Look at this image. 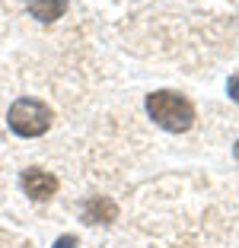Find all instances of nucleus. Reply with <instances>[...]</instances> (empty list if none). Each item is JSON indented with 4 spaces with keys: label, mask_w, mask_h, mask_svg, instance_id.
Listing matches in <instances>:
<instances>
[{
    "label": "nucleus",
    "mask_w": 239,
    "mask_h": 248,
    "mask_svg": "<svg viewBox=\"0 0 239 248\" xmlns=\"http://www.w3.org/2000/svg\"><path fill=\"white\" fill-rule=\"evenodd\" d=\"M147 111L150 118L163 127V131H172V134H182L188 131L191 124H195V105L179 93H150L147 95Z\"/></svg>",
    "instance_id": "f257e3e1"
},
{
    "label": "nucleus",
    "mask_w": 239,
    "mask_h": 248,
    "mask_svg": "<svg viewBox=\"0 0 239 248\" xmlns=\"http://www.w3.org/2000/svg\"><path fill=\"white\" fill-rule=\"evenodd\" d=\"M7 124L19 137H42L51 127V108L42 99H16L7 111Z\"/></svg>",
    "instance_id": "f03ea898"
},
{
    "label": "nucleus",
    "mask_w": 239,
    "mask_h": 248,
    "mask_svg": "<svg viewBox=\"0 0 239 248\" xmlns=\"http://www.w3.org/2000/svg\"><path fill=\"white\" fill-rule=\"evenodd\" d=\"M19 182H22V191H26L35 204L51 201V197H54V191H58V178L51 175V172H45V169H26Z\"/></svg>",
    "instance_id": "7ed1b4c3"
},
{
    "label": "nucleus",
    "mask_w": 239,
    "mask_h": 248,
    "mask_svg": "<svg viewBox=\"0 0 239 248\" xmlns=\"http://www.w3.org/2000/svg\"><path fill=\"white\" fill-rule=\"evenodd\" d=\"M118 217V207L115 201H109V197H89L86 204H83V223H89V226H99V223H112V219Z\"/></svg>",
    "instance_id": "20e7f679"
},
{
    "label": "nucleus",
    "mask_w": 239,
    "mask_h": 248,
    "mask_svg": "<svg viewBox=\"0 0 239 248\" xmlns=\"http://www.w3.org/2000/svg\"><path fill=\"white\" fill-rule=\"evenodd\" d=\"M26 7H29V13L38 22H54V19L64 16L67 0H26Z\"/></svg>",
    "instance_id": "39448f33"
},
{
    "label": "nucleus",
    "mask_w": 239,
    "mask_h": 248,
    "mask_svg": "<svg viewBox=\"0 0 239 248\" xmlns=\"http://www.w3.org/2000/svg\"><path fill=\"white\" fill-rule=\"evenodd\" d=\"M226 93H230L233 102H239V77H230V80H226Z\"/></svg>",
    "instance_id": "423d86ee"
},
{
    "label": "nucleus",
    "mask_w": 239,
    "mask_h": 248,
    "mask_svg": "<svg viewBox=\"0 0 239 248\" xmlns=\"http://www.w3.org/2000/svg\"><path fill=\"white\" fill-rule=\"evenodd\" d=\"M73 245H77V235H61L51 248H73Z\"/></svg>",
    "instance_id": "0eeeda50"
},
{
    "label": "nucleus",
    "mask_w": 239,
    "mask_h": 248,
    "mask_svg": "<svg viewBox=\"0 0 239 248\" xmlns=\"http://www.w3.org/2000/svg\"><path fill=\"white\" fill-rule=\"evenodd\" d=\"M233 153H236V159H239V140H236V150H233Z\"/></svg>",
    "instance_id": "6e6552de"
}]
</instances>
